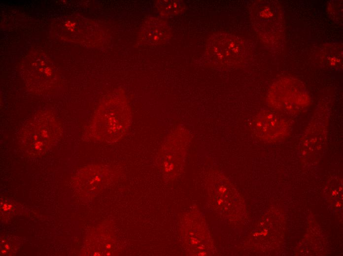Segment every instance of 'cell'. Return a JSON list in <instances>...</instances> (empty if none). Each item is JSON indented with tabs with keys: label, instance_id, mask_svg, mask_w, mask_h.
Here are the masks:
<instances>
[{
	"label": "cell",
	"instance_id": "cell-1",
	"mask_svg": "<svg viewBox=\"0 0 343 256\" xmlns=\"http://www.w3.org/2000/svg\"><path fill=\"white\" fill-rule=\"evenodd\" d=\"M131 122L129 106L122 99L116 100L105 110L97 113L92 121L91 132L100 139L116 141L126 134Z\"/></svg>",
	"mask_w": 343,
	"mask_h": 256
},
{
	"label": "cell",
	"instance_id": "cell-2",
	"mask_svg": "<svg viewBox=\"0 0 343 256\" xmlns=\"http://www.w3.org/2000/svg\"><path fill=\"white\" fill-rule=\"evenodd\" d=\"M209 44L208 54L215 64L230 66L240 61L243 57L242 45L237 38L225 36H219Z\"/></svg>",
	"mask_w": 343,
	"mask_h": 256
},
{
	"label": "cell",
	"instance_id": "cell-3",
	"mask_svg": "<svg viewBox=\"0 0 343 256\" xmlns=\"http://www.w3.org/2000/svg\"><path fill=\"white\" fill-rule=\"evenodd\" d=\"M285 120L272 114L260 115L253 121L252 128L256 134L265 139L274 140L288 132Z\"/></svg>",
	"mask_w": 343,
	"mask_h": 256
}]
</instances>
